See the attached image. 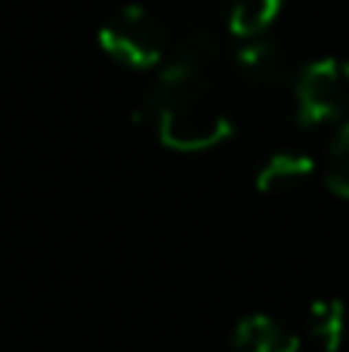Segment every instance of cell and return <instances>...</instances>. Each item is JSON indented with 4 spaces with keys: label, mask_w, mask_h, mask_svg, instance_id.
<instances>
[{
    "label": "cell",
    "mask_w": 349,
    "mask_h": 352,
    "mask_svg": "<svg viewBox=\"0 0 349 352\" xmlns=\"http://www.w3.org/2000/svg\"><path fill=\"white\" fill-rule=\"evenodd\" d=\"M146 115L161 146L173 152H204L235 130L223 78L185 62H167L146 93Z\"/></svg>",
    "instance_id": "6da1fadb"
},
{
    "label": "cell",
    "mask_w": 349,
    "mask_h": 352,
    "mask_svg": "<svg viewBox=\"0 0 349 352\" xmlns=\"http://www.w3.org/2000/svg\"><path fill=\"white\" fill-rule=\"evenodd\" d=\"M96 41L111 62L133 72L164 68L170 62V25H164L142 3L111 10L99 25Z\"/></svg>",
    "instance_id": "7a4b0ae2"
},
{
    "label": "cell",
    "mask_w": 349,
    "mask_h": 352,
    "mask_svg": "<svg viewBox=\"0 0 349 352\" xmlns=\"http://www.w3.org/2000/svg\"><path fill=\"white\" fill-rule=\"evenodd\" d=\"M294 115L300 127L344 121L349 115V59L322 56L300 68L294 80Z\"/></svg>",
    "instance_id": "3957f363"
},
{
    "label": "cell",
    "mask_w": 349,
    "mask_h": 352,
    "mask_svg": "<svg viewBox=\"0 0 349 352\" xmlns=\"http://www.w3.org/2000/svg\"><path fill=\"white\" fill-rule=\"evenodd\" d=\"M229 72L241 80L245 87L257 93H282V90H294V80L300 74L294 62V53L284 47L275 37H247L238 41V47L232 50V62H229Z\"/></svg>",
    "instance_id": "277c9868"
},
{
    "label": "cell",
    "mask_w": 349,
    "mask_h": 352,
    "mask_svg": "<svg viewBox=\"0 0 349 352\" xmlns=\"http://www.w3.org/2000/svg\"><path fill=\"white\" fill-rule=\"evenodd\" d=\"M232 50L229 37L207 16H183L170 28V62H185L223 78V68L232 62Z\"/></svg>",
    "instance_id": "5b68a950"
},
{
    "label": "cell",
    "mask_w": 349,
    "mask_h": 352,
    "mask_svg": "<svg viewBox=\"0 0 349 352\" xmlns=\"http://www.w3.org/2000/svg\"><path fill=\"white\" fill-rule=\"evenodd\" d=\"M232 352H300V337L266 312H251L232 328Z\"/></svg>",
    "instance_id": "8992f818"
},
{
    "label": "cell",
    "mask_w": 349,
    "mask_h": 352,
    "mask_svg": "<svg viewBox=\"0 0 349 352\" xmlns=\"http://www.w3.org/2000/svg\"><path fill=\"white\" fill-rule=\"evenodd\" d=\"M315 158L306 152H272L257 167V188L263 195H294L313 179Z\"/></svg>",
    "instance_id": "52a82bcc"
},
{
    "label": "cell",
    "mask_w": 349,
    "mask_h": 352,
    "mask_svg": "<svg viewBox=\"0 0 349 352\" xmlns=\"http://www.w3.org/2000/svg\"><path fill=\"white\" fill-rule=\"evenodd\" d=\"M349 331V318H346V306L334 297H322L313 300L306 309V334L322 352H337L346 340Z\"/></svg>",
    "instance_id": "ba28073f"
},
{
    "label": "cell",
    "mask_w": 349,
    "mask_h": 352,
    "mask_svg": "<svg viewBox=\"0 0 349 352\" xmlns=\"http://www.w3.org/2000/svg\"><path fill=\"white\" fill-rule=\"evenodd\" d=\"M284 0H223V22L226 31L241 41L260 37L278 19Z\"/></svg>",
    "instance_id": "9c48e42d"
},
{
    "label": "cell",
    "mask_w": 349,
    "mask_h": 352,
    "mask_svg": "<svg viewBox=\"0 0 349 352\" xmlns=\"http://www.w3.org/2000/svg\"><path fill=\"white\" fill-rule=\"evenodd\" d=\"M322 173H325V186L337 198H349V121L334 133L331 146L325 152Z\"/></svg>",
    "instance_id": "30bf717a"
}]
</instances>
